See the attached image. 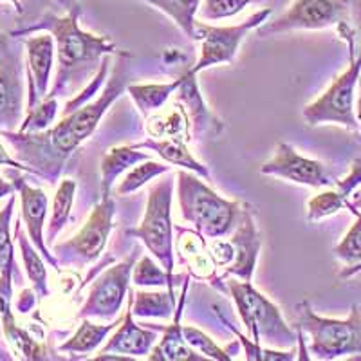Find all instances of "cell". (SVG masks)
Listing matches in <instances>:
<instances>
[{
	"label": "cell",
	"mask_w": 361,
	"mask_h": 361,
	"mask_svg": "<svg viewBox=\"0 0 361 361\" xmlns=\"http://www.w3.org/2000/svg\"><path fill=\"white\" fill-rule=\"evenodd\" d=\"M130 53H121L116 62L114 73L102 94L80 107L78 111L63 116L60 123L44 132H11L2 130V135L17 150V157L29 164L37 176L47 177L54 183L67 157L90 135L94 134L99 119L109 111L112 103L128 87L130 76Z\"/></svg>",
	"instance_id": "cell-1"
},
{
	"label": "cell",
	"mask_w": 361,
	"mask_h": 361,
	"mask_svg": "<svg viewBox=\"0 0 361 361\" xmlns=\"http://www.w3.org/2000/svg\"><path fill=\"white\" fill-rule=\"evenodd\" d=\"M80 9L74 8L66 17L45 15L31 27L13 31L11 37L45 31L54 38L58 51V73L53 89L45 98H56L69 87H82L92 80L102 66V58L116 51V44L107 37H96L80 27Z\"/></svg>",
	"instance_id": "cell-2"
},
{
	"label": "cell",
	"mask_w": 361,
	"mask_h": 361,
	"mask_svg": "<svg viewBox=\"0 0 361 361\" xmlns=\"http://www.w3.org/2000/svg\"><path fill=\"white\" fill-rule=\"evenodd\" d=\"M176 179L180 215L197 233L208 238H222L233 233L243 214L237 201L222 199L193 172L180 170Z\"/></svg>",
	"instance_id": "cell-3"
},
{
	"label": "cell",
	"mask_w": 361,
	"mask_h": 361,
	"mask_svg": "<svg viewBox=\"0 0 361 361\" xmlns=\"http://www.w3.org/2000/svg\"><path fill=\"white\" fill-rule=\"evenodd\" d=\"M298 311V327L311 336L309 353L316 360H336L347 354H361L360 305H353L345 320L318 316L309 302H302Z\"/></svg>",
	"instance_id": "cell-4"
},
{
	"label": "cell",
	"mask_w": 361,
	"mask_h": 361,
	"mask_svg": "<svg viewBox=\"0 0 361 361\" xmlns=\"http://www.w3.org/2000/svg\"><path fill=\"white\" fill-rule=\"evenodd\" d=\"M341 37L349 40L350 47V63L345 73H341L333 85L325 90L324 94L312 103L305 105L304 116L305 123L316 127V125L334 123L349 130H357L360 123L356 119V111H354V90H356L357 82L361 78V53L354 54L353 38H350L349 25H340Z\"/></svg>",
	"instance_id": "cell-5"
},
{
	"label": "cell",
	"mask_w": 361,
	"mask_h": 361,
	"mask_svg": "<svg viewBox=\"0 0 361 361\" xmlns=\"http://www.w3.org/2000/svg\"><path fill=\"white\" fill-rule=\"evenodd\" d=\"M233 302L250 331L255 343H267L271 347H293L296 334L283 322L282 312L271 300L253 288L246 280H230L228 282Z\"/></svg>",
	"instance_id": "cell-6"
},
{
	"label": "cell",
	"mask_w": 361,
	"mask_h": 361,
	"mask_svg": "<svg viewBox=\"0 0 361 361\" xmlns=\"http://www.w3.org/2000/svg\"><path fill=\"white\" fill-rule=\"evenodd\" d=\"M176 179L166 177V179L157 180L156 185L148 192L147 209L141 224L134 230H128L127 233L134 238H141L147 250L159 260L161 266L166 273L173 275V226L170 219V208H172V193Z\"/></svg>",
	"instance_id": "cell-7"
},
{
	"label": "cell",
	"mask_w": 361,
	"mask_h": 361,
	"mask_svg": "<svg viewBox=\"0 0 361 361\" xmlns=\"http://www.w3.org/2000/svg\"><path fill=\"white\" fill-rule=\"evenodd\" d=\"M350 0H295L276 20L264 22L259 27V37L288 33L296 29H327L347 24Z\"/></svg>",
	"instance_id": "cell-8"
},
{
	"label": "cell",
	"mask_w": 361,
	"mask_h": 361,
	"mask_svg": "<svg viewBox=\"0 0 361 361\" xmlns=\"http://www.w3.org/2000/svg\"><path fill=\"white\" fill-rule=\"evenodd\" d=\"M271 13H273L271 8L260 9L243 24L228 25V27H215V25L204 24V22H195V33H197L195 40H201L202 45L201 56H199L197 63L188 69L190 73L197 74L202 69L219 66V63H233L235 54H237L244 37L251 29L260 27L264 22H267Z\"/></svg>",
	"instance_id": "cell-9"
},
{
	"label": "cell",
	"mask_w": 361,
	"mask_h": 361,
	"mask_svg": "<svg viewBox=\"0 0 361 361\" xmlns=\"http://www.w3.org/2000/svg\"><path fill=\"white\" fill-rule=\"evenodd\" d=\"M114 201L111 195L103 197L102 202L90 214L82 230L71 240L54 246V253L60 257L63 264H92L103 253L107 238L112 230V217H114Z\"/></svg>",
	"instance_id": "cell-10"
},
{
	"label": "cell",
	"mask_w": 361,
	"mask_h": 361,
	"mask_svg": "<svg viewBox=\"0 0 361 361\" xmlns=\"http://www.w3.org/2000/svg\"><path fill=\"white\" fill-rule=\"evenodd\" d=\"M137 253L130 255L123 262L116 264L111 269L103 271L102 275L90 286L89 296L78 312V318H103L112 320L121 311L128 283L132 279Z\"/></svg>",
	"instance_id": "cell-11"
},
{
	"label": "cell",
	"mask_w": 361,
	"mask_h": 361,
	"mask_svg": "<svg viewBox=\"0 0 361 361\" xmlns=\"http://www.w3.org/2000/svg\"><path fill=\"white\" fill-rule=\"evenodd\" d=\"M260 173L293 180L296 185H305L311 188L334 186L336 183L322 161L300 156L288 143H280L276 147L275 157L260 166Z\"/></svg>",
	"instance_id": "cell-12"
},
{
	"label": "cell",
	"mask_w": 361,
	"mask_h": 361,
	"mask_svg": "<svg viewBox=\"0 0 361 361\" xmlns=\"http://www.w3.org/2000/svg\"><path fill=\"white\" fill-rule=\"evenodd\" d=\"M22 54L8 47L4 38H0V128H17L22 118Z\"/></svg>",
	"instance_id": "cell-13"
},
{
	"label": "cell",
	"mask_w": 361,
	"mask_h": 361,
	"mask_svg": "<svg viewBox=\"0 0 361 361\" xmlns=\"http://www.w3.org/2000/svg\"><path fill=\"white\" fill-rule=\"evenodd\" d=\"M54 38L51 33H42L38 37L25 40L27 49V80L29 99L27 111L35 109L47 96L51 80V69L54 62Z\"/></svg>",
	"instance_id": "cell-14"
},
{
	"label": "cell",
	"mask_w": 361,
	"mask_h": 361,
	"mask_svg": "<svg viewBox=\"0 0 361 361\" xmlns=\"http://www.w3.org/2000/svg\"><path fill=\"white\" fill-rule=\"evenodd\" d=\"M230 243L233 246V260H231V266L226 269V275H235L237 279L251 282L257 259L262 250V237L255 226L253 215L247 206L240 214V221Z\"/></svg>",
	"instance_id": "cell-15"
},
{
	"label": "cell",
	"mask_w": 361,
	"mask_h": 361,
	"mask_svg": "<svg viewBox=\"0 0 361 361\" xmlns=\"http://www.w3.org/2000/svg\"><path fill=\"white\" fill-rule=\"evenodd\" d=\"M13 180H15V183H13L15 188L20 192L22 219H24L25 222V228H27L31 243L35 244V247L40 251L42 257H44L51 266L60 269V262L51 255L49 247H47V244H45L44 240V224L45 217H47V195H45L44 190L29 186L22 177H13Z\"/></svg>",
	"instance_id": "cell-16"
},
{
	"label": "cell",
	"mask_w": 361,
	"mask_h": 361,
	"mask_svg": "<svg viewBox=\"0 0 361 361\" xmlns=\"http://www.w3.org/2000/svg\"><path fill=\"white\" fill-rule=\"evenodd\" d=\"M128 305L125 312L123 320L119 324V329L114 333V336L109 340V343L103 347L99 354H128V356H145L152 353V349L157 343V329L150 327V331L141 327L140 324L134 322V312H132V289L128 291Z\"/></svg>",
	"instance_id": "cell-17"
},
{
	"label": "cell",
	"mask_w": 361,
	"mask_h": 361,
	"mask_svg": "<svg viewBox=\"0 0 361 361\" xmlns=\"http://www.w3.org/2000/svg\"><path fill=\"white\" fill-rule=\"evenodd\" d=\"M176 99L185 105L192 118V132L195 140H202L206 135H217L219 132H222V121L206 107L197 82H195V74L190 71H186L185 82L176 90Z\"/></svg>",
	"instance_id": "cell-18"
},
{
	"label": "cell",
	"mask_w": 361,
	"mask_h": 361,
	"mask_svg": "<svg viewBox=\"0 0 361 361\" xmlns=\"http://www.w3.org/2000/svg\"><path fill=\"white\" fill-rule=\"evenodd\" d=\"M357 186H361V159L354 161L349 176L334 183V190L320 193V195H316V197L309 201V222H318L322 219H327L331 215L338 214L341 208H347L350 201L349 197L356 192Z\"/></svg>",
	"instance_id": "cell-19"
},
{
	"label": "cell",
	"mask_w": 361,
	"mask_h": 361,
	"mask_svg": "<svg viewBox=\"0 0 361 361\" xmlns=\"http://www.w3.org/2000/svg\"><path fill=\"white\" fill-rule=\"evenodd\" d=\"M186 288H188V282H185V288H183V295H180L179 305H177L176 320L172 325H166V327H157V325H150V327L157 329V331H163V338H161L159 343L152 349V354L148 356V360L152 361H202L206 360V356H199L193 347H190L188 341L185 340V334H183V327H180V311H183V305H185V296H186Z\"/></svg>",
	"instance_id": "cell-20"
},
{
	"label": "cell",
	"mask_w": 361,
	"mask_h": 361,
	"mask_svg": "<svg viewBox=\"0 0 361 361\" xmlns=\"http://www.w3.org/2000/svg\"><path fill=\"white\" fill-rule=\"evenodd\" d=\"M147 159H152L148 152H141V148L132 147H114L107 156L102 159V197L111 195L112 186L125 170L130 166L143 163Z\"/></svg>",
	"instance_id": "cell-21"
},
{
	"label": "cell",
	"mask_w": 361,
	"mask_h": 361,
	"mask_svg": "<svg viewBox=\"0 0 361 361\" xmlns=\"http://www.w3.org/2000/svg\"><path fill=\"white\" fill-rule=\"evenodd\" d=\"M135 148H141V150H152L157 156L163 157L166 163L176 164V166H180V169L190 170V172L197 173L199 177H204V179H209V170L206 169L204 164L199 163L195 157L192 156V152L188 150L185 143L180 140H145L141 143H135Z\"/></svg>",
	"instance_id": "cell-22"
},
{
	"label": "cell",
	"mask_w": 361,
	"mask_h": 361,
	"mask_svg": "<svg viewBox=\"0 0 361 361\" xmlns=\"http://www.w3.org/2000/svg\"><path fill=\"white\" fill-rule=\"evenodd\" d=\"M185 82V74L180 78L173 80L170 83H147V85H128L127 90L130 98L134 99L135 107L140 109L141 114L145 118L152 114V112L159 111L164 107V103L169 102L170 96L176 94V90L179 89Z\"/></svg>",
	"instance_id": "cell-23"
},
{
	"label": "cell",
	"mask_w": 361,
	"mask_h": 361,
	"mask_svg": "<svg viewBox=\"0 0 361 361\" xmlns=\"http://www.w3.org/2000/svg\"><path fill=\"white\" fill-rule=\"evenodd\" d=\"M123 318H116L114 322L107 325H94L90 324L89 318H83L82 325L78 327V331L66 341V343L60 345V353L67 354H89L102 343L109 334L121 324Z\"/></svg>",
	"instance_id": "cell-24"
},
{
	"label": "cell",
	"mask_w": 361,
	"mask_h": 361,
	"mask_svg": "<svg viewBox=\"0 0 361 361\" xmlns=\"http://www.w3.org/2000/svg\"><path fill=\"white\" fill-rule=\"evenodd\" d=\"M132 312L140 318H170L176 311V293L172 291H134L132 289Z\"/></svg>",
	"instance_id": "cell-25"
},
{
	"label": "cell",
	"mask_w": 361,
	"mask_h": 361,
	"mask_svg": "<svg viewBox=\"0 0 361 361\" xmlns=\"http://www.w3.org/2000/svg\"><path fill=\"white\" fill-rule=\"evenodd\" d=\"M15 235H17L18 246L22 251V259H24L25 271H27L29 280L33 282V289L40 298L49 296V286H47V271H45V262L44 257L38 250H35V244L31 246L29 238L25 237V233L22 231L20 222H17V228H15Z\"/></svg>",
	"instance_id": "cell-26"
},
{
	"label": "cell",
	"mask_w": 361,
	"mask_h": 361,
	"mask_svg": "<svg viewBox=\"0 0 361 361\" xmlns=\"http://www.w3.org/2000/svg\"><path fill=\"white\" fill-rule=\"evenodd\" d=\"M141 2H147L159 11L166 13L188 38H192V40L197 38L195 15L201 8L202 0H141Z\"/></svg>",
	"instance_id": "cell-27"
},
{
	"label": "cell",
	"mask_w": 361,
	"mask_h": 361,
	"mask_svg": "<svg viewBox=\"0 0 361 361\" xmlns=\"http://www.w3.org/2000/svg\"><path fill=\"white\" fill-rule=\"evenodd\" d=\"M347 208L356 215V222L345 233L341 243L334 247V255L345 266H354L361 262V195L354 197L353 202L349 201Z\"/></svg>",
	"instance_id": "cell-28"
},
{
	"label": "cell",
	"mask_w": 361,
	"mask_h": 361,
	"mask_svg": "<svg viewBox=\"0 0 361 361\" xmlns=\"http://www.w3.org/2000/svg\"><path fill=\"white\" fill-rule=\"evenodd\" d=\"M74 193H76V180L63 179L62 185L58 186L56 195L53 201V214H51L49 228H47V243H54V238L63 226L67 224L71 215V208L74 202Z\"/></svg>",
	"instance_id": "cell-29"
},
{
	"label": "cell",
	"mask_w": 361,
	"mask_h": 361,
	"mask_svg": "<svg viewBox=\"0 0 361 361\" xmlns=\"http://www.w3.org/2000/svg\"><path fill=\"white\" fill-rule=\"evenodd\" d=\"M2 333H4L6 340L13 345V349L17 350L18 354L25 357V360H44L45 356V347L38 343L37 340L29 336L24 329L18 327L15 324V316L9 311L2 320Z\"/></svg>",
	"instance_id": "cell-30"
},
{
	"label": "cell",
	"mask_w": 361,
	"mask_h": 361,
	"mask_svg": "<svg viewBox=\"0 0 361 361\" xmlns=\"http://www.w3.org/2000/svg\"><path fill=\"white\" fill-rule=\"evenodd\" d=\"M185 276H173L166 271L161 269L148 255L141 257L140 262L134 266L132 280L135 286H148V288H169V291L176 293V282L183 280Z\"/></svg>",
	"instance_id": "cell-31"
},
{
	"label": "cell",
	"mask_w": 361,
	"mask_h": 361,
	"mask_svg": "<svg viewBox=\"0 0 361 361\" xmlns=\"http://www.w3.org/2000/svg\"><path fill=\"white\" fill-rule=\"evenodd\" d=\"M166 172H170V166H164V164L156 163V161L152 159L143 161V163L135 164V169L127 173V177L121 180V185L118 186L116 193H118V195H128V193L137 192V190L143 188L147 183H150L154 177L163 176V173Z\"/></svg>",
	"instance_id": "cell-32"
},
{
	"label": "cell",
	"mask_w": 361,
	"mask_h": 361,
	"mask_svg": "<svg viewBox=\"0 0 361 361\" xmlns=\"http://www.w3.org/2000/svg\"><path fill=\"white\" fill-rule=\"evenodd\" d=\"M262 2V0H202L199 15L204 20H222L231 18L246 9L247 6Z\"/></svg>",
	"instance_id": "cell-33"
},
{
	"label": "cell",
	"mask_w": 361,
	"mask_h": 361,
	"mask_svg": "<svg viewBox=\"0 0 361 361\" xmlns=\"http://www.w3.org/2000/svg\"><path fill=\"white\" fill-rule=\"evenodd\" d=\"M58 112L56 98H45L35 109L27 111V118L18 127V132H44L53 125Z\"/></svg>",
	"instance_id": "cell-34"
},
{
	"label": "cell",
	"mask_w": 361,
	"mask_h": 361,
	"mask_svg": "<svg viewBox=\"0 0 361 361\" xmlns=\"http://www.w3.org/2000/svg\"><path fill=\"white\" fill-rule=\"evenodd\" d=\"M183 334H185V340L188 341L190 347H193L195 350L202 354L206 357H212V360L217 361H230L231 354L228 350L221 349L217 343H215L212 338L208 336L206 333L199 331L197 327H193V325H186L183 327Z\"/></svg>",
	"instance_id": "cell-35"
},
{
	"label": "cell",
	"mask_w": 361,
	"mask_h": 361,
	"mask_svg": "<svg viewBox=\"0 0 361 361\" xmlns=\"http://www.w3.org/2000/svg\"><path fill=\"white\" fill-rule=\"evenodd\" d=\"M15 202H17V199L11 193L4 208H0V271L8 267L9 262L15 259V247H13L11 233H9Z\"/></svg>",
	"instance_id": "cell-36"
},
{
	"label": "cell",
	"mask_w": 361,
	"mask_h": 361,
	"mask_svg": "<svg viewBox=\"0 0 361 361\" xmlns=\"http://www.w3.org/2000/svg\"><path fill=\"white\" fill-rule=\"evenodd\" d=\"M109 66H111V58L105 56V58H103L102 66H99L98 73H96L94 76H92V80H90L89 83H87L85 89H83L82 92H80V94L74 96V98L71 99V102H67L66 109H63V116L71 114V112H74V111H78L80 107L87 105V103H89L90 99L94 98L96 92H98V90L102 89L103 82H105V78H107Z\"/></svg>",
	"instance_id": "cell-37"
},
{
	"label": "cell",
	"mask_w": 361,
	"mask_h": 361,
	"mask_svg": "<svg viewBox=\"0 0 361 361\" xmlns=\"http://www.w3.org/2000/svg\"><path fill=\"white\" fill-rule=\"evenodd\" d=\"M228 325V327L231 329V331H233L235 334H237L238 338H240V343L244 345V350H246V357L247 360H266V361H276V360H280V361H283V360H295V354H296V350L293 349V350H289V353H279V350H267V349H262V347H260V343H251L250 340H247L246 336H243V334L238 333L237 329L233 327V325L231 324H226Z\"/></svg>",
	"instance_id": "cell-38"
},
{
	"label": "cell",
	"mask_w": 361,
	"mask_h": 361,
	"mask_svg": "<svg viewBox=\"0 0 361 361\" xmlns=\"http://www.w3.org/2000/svg\"><path fill=\"white\" fill-rule=\"evenodd\" d=\"M15 259L9 262L8 267L0 271V329H2V320H4V316L11 311V276L15 273Z\"/></svg>",
	"instance_id": "cell-39"
},
{
	"label": "cell",
	"mask_w": 361,
	"mask_h": 361,
	"mask_svg": "<svg viewBox=\"0 0 361 361\" xmlns=\"http://www.w3.org/2000/svg\"><path fill=\"white\" fill-rule=\"evenodd\" d=\"M0 164H4V166H9V169H15V170H25V172H31L35 173L33 170L29 169V166H24V164H20L18 161H15L13 157H9V154L6 152L4 145L0 143Z\"/></svg>",
	"instance_id": "cell-40"
},
{
	"label": "cell",
	"mask_w": 361,
	"mask_h": 361,
	"mask_svg": "<svg viewBox=\"0 0 361 361\" xmlns=\"http://www.w3.org/2000/svg\"><path fill=\"white\" fill-rule=\"evenodd\" d=\"M33 291H29V289H25V291H22L20 298H18L17 302V309L20 312H27L29 309L33 307L35 305V298H33Z\"/></svg>",
	"instance_id": "cell-41"
},
{
	"label": "cell",
	"mask_w": 361,
	"mask_h": 361,
	"mask_svg": "<svg viewBox=\"0 0 361 361\" xmlns=\"http://www.w3.org/2000/svg\"><path fill=\"white\" fill-rule=\"evenodd\" d=\"M357 273H361V262L360 264H354V266H347L343 271L340 273V279L341 280H347L350 279V276L357 275Z\"/></svg>",
	"instance_id": "cell-42"
},
{
	"label": "cell",
	"mask_w": 361,
	"mask_h": 361,
	"mask_svg": "<svg viewBox=\"0 0 361 361\" xmlns=\"http://www.w3.org/2000/svg\"><path fill=\"white\" fill-rule=\"evenodd\" d=\"M13 192H15V185H11V183L0 177V199L6 197V195H11Z\"/></svg>",
	"instance_id": "cell-43"
},
{
	"label": "cell",
	"mask_w": 361,
	"mask_h": 361,
	"mask_svg": "<svg viewBox=\"0 0 361 361\" xmlns=\"http://www.w3.org/2000/svg\"><path fill=\"white\" fill-rule=\"evenodd\" d=\"M357 87H360V94H357V103H356V109H354V111H356V119L361 127V78H360V82H357Z\"/></svg>",
	"instance_id": "cell-44"
},
{
	"label": "cell",
	"mask_w": 361,
	"mask_h": 361,
	"mask_svg": "<svg viewBox=\"0 0 361 361\" xmlns=\"http://www.w3.org/2000/svg\"><path fill=\"white\" fill-rule=\"evenodd\" d=\"M9 2H13V4L17 6V9H18V11H20V2H18V0H9Z\"/></svg>",
	"instance_id": "cell-45"
}]
</instances>
